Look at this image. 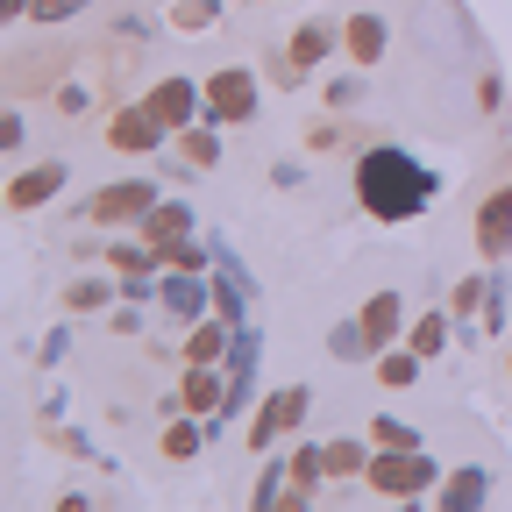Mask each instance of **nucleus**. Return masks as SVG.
Wrapping results in <instances>:
<instances>
[{"mask_svg": "<svg viewBox=\"0 0 512 512\" xmlns=\"http://www.w3.org/2000/svg\"><path fill=\"white\" fill-rule=\"evenodd\" d=\"M356 200H363L377 221H413V214L434 200V178H427V164H413L406 150H363V157H356Z\"/></svg>", "mask_w": 512, "mask_h": 512, "instance_id": "f257e3e1", "label": "nucleus"}, {"mask_svg": "<svg viewBox=\"0 0 512 512\" xmlns=\"http://www.w3.org/2000/svg\"><path fill=\"white\" fill-rule=\"evenodd\" d=\"M384 498H413V491H427L434 484V463L420 456V448H384V456H370V470H363Z\"/></svg>", "mask_w": 512, "mask_h": 512, "instance_id": "f03ea898", "label": "nucleus"}, {"mask_svg": "<svg viewBox=\"0 0 512 512\" xmlns=\"http://www.w3.org/2000/svg\"><path fill=\"white\" fill-rule=\"evenodd\" d=\"M256 114V79L242 72V64H221V72L207 79V121H249Z\"/></svg>", "mask_w": 512, "mask_h": 512, "instance_id": "7ed1b4c3", "label": "nucleus"}, {"mask_svg": "<svg viewBox=\"0 0 512 512\" xmlns=\"http://www.w3.org/2000/svg\"><path fill=\"white\" fill-rule=\"evenodd\" d=\"M306 406H313L306 384H285V392H271V399H264V413L249 420V448H271L285 427H299V420H306Z\"/></svg>", "mask_w": 512, "mask_h": 512, "instance_id": "20e7f679", "label": "nucleus"}, {"mask_svg": "<svg viewBox=\"0 0 512 512\" xmlns=\"http://www.w3.org/2000/svg\"><path fill=\"white\" fill-rule=\"evenodd\" d=\"M143 107H150V114H157L164 128H192V121H200V107H207V100H200V86H192V79H157Z\"/></svg>", "mask_w": 512, "mask_h": 512, "instance_id": "39448f33", "label": "nucleus"}, {"mask_svg": "<svg viewBox=\"0 0 512 512\" xmlns=\"http://www.w3.org/2000/svg\"><path fill=\"white\" fill-rule=\"evenodd\" d=\"M150 207H157V185L128 178V185H107L100 200H93V221H143Z\"/></svg>", "mask_w": 512, "mask_h": 512, "instance_id": "423d86ee", "label": "nucleus"}, {"mask_svg": "<svg viewBox=\"0 0 512 512\" xmlns=\"http://www.w3.org/2000/svg\"><path fill=\"white\" fill-rule=\"evenodd\" d=\"M107 143H114V150H157V143H164V121H157L150 107H121V114L107 121Z\"/></svg>", "mask_w": 512, "mask_h": 512, "instance_id": "0eeeda50", "label": "nucleus"}, {"mask_svg": "<svg viewBox=\"0 0 512 512\" xmlns=\"http://www.w3.org/2000/svg\"><path fill=\"white\" fill-rule=\"evenodd\" d=\"M477 249H484V256H505V249H512V185L484 200V214H477Z\"/></svg>", "mask_w": 512, "mask_h": 512, "instance_id": "6e6552de", "label": "nucleus"}, {"mask_svg": "<svg viewBox=\"0 0 512 512\" xmlns=\"http://www.w3.org/2000/svg\"><path fill=\"white\" fill-rule=\"evenodd\" d=\"M178 406H192V413H228V384L207 370V363H192V377H185V399Z\"/></svg>", "mask_w": 512, "mask_h": 512, "instance_id": "1a4fd4ad", "label": "nucleus"}, {"mask_svg": "<svg viewBox=\"0 0 512 512\" xmlns=\"http://www.w3.org/2000/svg\"><path fill=\"white\" fill-rule=\"evenodd\" d=\"M57 185H64V164H36L29 178H15V185H8V207H15V214H22V207H43Z\"/></svg>", "mask_w": 512, "mask_h": 512, "instance_id": "9d476101", "label": "nucleus"}, {"mask_svg": "<svg viewBox=\"0 0 512 512\" xmlns=\"http://www.w3.org/2000/svg\"><path fill=\"white\" fill-rule=\"evenodd\" d=\"M143 235L164 249V242H178V235H192V214H185V200H157L150 214H143Z\"/></svg>", "mask_w": 512, "mask_h": 512, "instance_id": "9b49d317", "label": "nucleus"}, {"mask_svg": "<svg viewBox=\"0 0 512 512\" xmlns=\"http://www.w3.org/2000/svg\"><path fill=\"white\" fill-rule=\"evenodd\" d=\"M363 335H370V349H384V342L399 335V292H377L363 306Z\"/></svg>", "mask_w": 512, "mask_h": 512, "instance_id": "f8f14e48", "label": "nucleus"}, {"mask_svg": "<svg viewBox=\"0 0 512 512\" xmlns=\"http://www.w3.org/2000/svg\"><path fill=\"white\" fill-rule=\"evenodd\" d=\"M342 43H349L356 64H377V57H384V22H377V15H349V36H342Z\"/></svg>", "mask_w": 512, "mask_h": 512, "instance_id": "ddd939ff", "label": "nucleus"}, {"mask_svg": "<svg viewBox=\"0 0 512 512\" xmlns=\"http://www.w3.org/2000/svg\"><path fill=\"white\" fill-rule=\"evenodd\" d=\"M164 306H171L178 320H200V313H207V285L185 271V278H171V285H164Z\"/></svg>", "mask_w": 512, "mask_h": 512, "instance_id": "4468645a", "label": "nucleus"}, {"mask_svg": "<svg viewBox=\"0 0 512 512\" xmlns=\"http://www.w3.org/2000/svg\"><path fill=\"white\" fill-rule=\"evenodd\" d=\"M320 57H328V29H320V22H306V29L292 36V79H306Z\"/></svg>", "mask_w": 512, "mask_h": 512, "instance_id": "2eb2a0df", "label": "nucleus"}, {"mask_svg": "<svg viewBox=\"0 0 512 512\" xmlns=\"http://www.w3.org/2000/svg\"><path fill=\"white\" fill-rule=\"evenodd\" d=\"M320 463H328V477H356V470H370V456H363L356 441H328V448H320Z\"/></svg>", "mask_w": 512, "mask_h": 512, "instance_id": "dca6fc26", "label": "nucleus"}, {"mask_svg": "<svg viewBox=\"0 0 512 512\" xmlns=\"http://www.w3.org/2000/svg\"><path fill=\"white\" fill-rule=\"evenodd\" d=\"M214 128H221V121H207V128H185V164H200V171H207V164L221 157V143H214Z\"/></svg>", "mask_w": 512, "mask_h": 512, "instance_id": "f3484780", "label": "nucleus"}, {"mask_svg": "<svg viewBox=\"0 0 512 512\" xmlns=\"http://www.w3.org/2000/svg\"><path fill=\"white\" fill-rule=\"evenodd\" d=\"M214 15H221L214 0H178V8H171V22H178V29H214Z\"/></svg>", "mask_w": 512, "mask_h": 512, "instance_id": "a211bd4d", "label": "nucleus"}, {"mask_svg": "<svg viewBox=\"0 0 512 512\" xmlns=\"http://www.w3.org/2000/svg\"><path fill=\"white\" fill-rule=\"evenodd\" d=\"M164 456H171V463L200 456V427H192V420H185V427H164Z\"/></svg>", "mask_w": 512, "mask_h": 512, "instance_id": "6ab92c4d", "label": "nucleus"}, {"mask_svg": "<svg viewBox=\"0 0 512 512\" xmlns=\"http://www.w3.org/2000/svg\"><path fill=\"white\" fill-rule=\"evenodd\" d=\"M221 349H228V335H221V328H192V349H185V363H214Z\"/></svg>", "mask_w": 512, "mask_h": 512, "instance_id": "aec40b11", "label": "nucleus"}, {"mask_svg": "<svg viewBox=\"0 0 512 512\" xmlns=\"http://www.w3.org/2000/svg\"><path fill=\"white\" fill-rule=\"evenodd\" d=\"M413 370H420V349H406V356H384V363H377V377H384V384H413Z\"/></svg>", "mask_w": 512, "mask_h": 512, "instance_id": "412c9836", "label": "nucleus"}, {"mask_svg": "<svg viewBox=\"0 0 512 512\" xmlns=\"http://www.w3.org/2000/svg\"><path fill=\"white\" fill-rule=\"evenodd\" d=\"M79 8H86V0H29V15H36V22H72Z\"/></svg>", "mask_w": 512, "mask_h": 512, "instance_id": "4be33fe9", "label": "nucleus"}, {"mask_svg": "<svg viewBox=\"0 0 512 512\" xmlns=\"http://www.w3.org/2000/svg\"><path fill=\"white\" fill-rule=\"evenodd\" d=\"M441 335H448V320H441V313H427L420 328H413V349H420V356H434V349H441Z\"/></svg>", "mask_w": 512, "mask_h": 512, "instance_id": "5701e85b", "label": "nucleus"}, {"mask_svg": "<svg viewBox=\"0 0 512 512\" xmlns=\"http://www.w3.org/2000/svg\"><path fill=\"white\" fill-rule=\"evenodd\" d=\"M484 498V470H463L456 484H448V505H477Z\"/></svg>", "mask_w": 512, "mask_h": 512, "instance_id": "b1692460", "label": "nucleus"}, {"mask_svg": "<svg viewBox=\"0 0 512 512\" xmlns=\"http://www.w3.org/2000/svg\"><path fill=\"white\" fill-rule=\"evenodd\" d=\"M164 264H185V271H200V242H192V235L164 242Z\"/></svg>", "mask_w": 512, "mask_h": 512, "instance_id": "393cba45", "label": "nucleus"}, {"mask_svg": "<svg viewBox=\"0 0 512 512\" xmlns=\"http://www.w3.org/2000/svg\"><path fill=\"white\" fill-rule=\"evenodd\" d=\"M377 441H384V448H420L406 420H377Z\"/></svg>", "mask_w": 512, "mask_h": 512, "instance_id": "a878e982", "label": "nucleus"}, {"mask_svg": "<svg viewBox=\"0 0 512 512\" xmlns=\"http://www.w3.org/2000/svg\"><path fill=\"white\" fill-rule=\"evenodd\" d=\"M100 299H107V285H93V278H79V285H72V313H93Z\"/></svg>", "mask_w": 512, "mask_h": 512, "instance_id": "bb28decb", "label": "nucleus"}, {"mask_svg": "<svg viewBox=\"0 0 512 512\" xmlns=\"http://www.w3.org/2000/svg\"><path fill=\"white\" fill-rule=\"evenodd\" d=\"M8 15H29V0H8Z\"/></svg>", "mask_w": 512, "mask_h": 512, "instance_id": "cd10ccee", "label": "nucleus"}]
</instances>
